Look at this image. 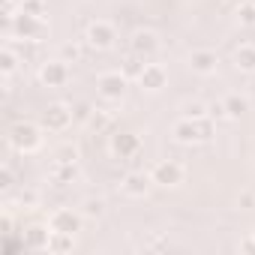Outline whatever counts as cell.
I'll return each instance as SVG.
<instances>
[{
	"label": "cell",
	"instance_id": "cell-1",
	"mask_svg": "<svg viewBox=\"0 0 255 255\" xmlns=\"http://www.w3.org/2000/svg\"><path fill=\"white\" fill-rule=\"evenodd\" d=\"M213 117H201V120H189V117H180L174 123V141L177 144H198V141H210L213 138Z\"/></svg>",
	"mask_w": 255,
	"mask_h": 255
},
{
	"label": "cell",
	"instance_id": "cell-2",
	"mask_svg": "<svg viewBox=\"0 0 255 255\" xmlns=\"http://www.w3.org/2000/svg\"><path fill=\"white\" fill-rule=\"evenodd\" d=\"M9 144L18 150V153H36L42 147V132L39 126L33 123H15L9 129Z\"/></svg>",
	"mask_w": 255,
	"mask_h": 255
},
{
	"label": "cell",
	"instance_id": "cell-3",
	"mask_svg": "<svg viewBox=\"0 0 255 255\" xmlns=\"http://www.w3.org/2000/svg\"><path fill=\"white\" fill-rule=\"evenodd\" d=\"M126 84H129V78H126L123 72H102V75L96 78V90H99V96L108 99V102H120L123 93H126Z\"/></svg>",
	"mask_w": 255,
	"mask_h": 255
},
{
	"label": "cell",
	"instance_id": "cell-4",
	"mask_svg": "<svg viewBox=\"0 0 255 255\" xmlns=\"http://www.w3.org/2000/svg\"><path fill=\"white\" fill-rule=\"evenodd\" d=\"M72 120H75V114H72V108H69V105H63V102L48 105V108H45V114H42V126H45L48 132H63Z\"/></svg>",
	"mask_w": 255,
	"mask_h": 255
},
{
	"label": "cell",
	"instance_id": "cell-5",
	"mask_svg": "<svg viewBox=\"0 0 255 255\" xmlns=\"http://www.w3.org/2000/svg\"><path fill=\"white\" fill-rule=\"evenodd\" d=\"M87 45L90 48H96V51H108L111 45H114V39H117V30H114V24H108V21H93L90 27H87Z\"/></svg>",
	"mask_w": 255,
	"mask_h": 255
},
{
	"label": "cell",
	"instance_id": "cell-6",
	"mask_svg": "<svg viewBox=\"0 0 255 255\" xmlns=\"http://www.w3.org/2000/svg\"><path fill=\"white\" fill-rule=\"evenodd\" d=\"M39 81H42L45 87H63V84L69 81V63H66L63 57L45 60L42 69H39Z\"/></svg>",
	"mask_w": 255,
	"mask_h": 255
},
{
	"label": "cell",
	"instance_id": "cell-7",
	"mask_svg": "<svg viewBox=\"0 0 255 255\" xmlns=\"http://www.w3.org/2000/svg\"><path fill=\"white\" fill-rule=\"evenodd\" d=\"M81 210H69V207H60L48 216V228L51 231H63V234H75L81 231Z\"/></svg>",
	"mask_w": 255,
	"mask_h": 255
},
{
	"label": "cell",
	"instance_id": "cell-8",
	"mask_svg": "<svg viewBox=\"0 0 255 255\" xmlns=\"http://www.w3.org/2000/svg\"><path fill=\"white\" fill-rule=\"evenodd\" d=\"M12 30L18 33V39H33V42H39V36L45 33V24H42V18H36V15L18 12V15H12Z\"/></svg>",
	"mask_w": 255,
	"mask_h": 255
},
{
	"label": "cell",
	"instance_id": "cell-9",
	"mask_svg": "<svg viewBox=\"0 0 255 255\" xmlns=\"http://www.w3.org/2000/svg\"><path fill=\"white\" fill-rule=\"evenodd\" d=\"M150 177H153V183H159V186H177V183H183V165H180V162H171V159L156 162V165L150 168Z\"/></svg>",
	"mask_w": 255,
	"mask_h": 255
},
{
	"label": "cell",
	"instance_id": "cell-10",
	"mask_svg": "<svg viewBox=\"0 0 255 255\" xmlns=\"http://www.w3.org/2000/svg\"><path fill=\"white\" fill-rule=\"evenodd\" d=\"M216 66H219V54L210 51V48H195L189 54V69L198 72V75H213Z\"/></svg>",
	"mask_w": 255,
	"mask_h": 255
},
{
	"label": "cell",
	"instance_id": "cell-11",
	"mask_svg": "<svg viewBox=\"0 0 255 255\" xmlns=\"http://www.w3.org/2000/svg\"><path fill=\"white\" fill-rule=\"evenodd\" d=\"M150 183H153V177L150 174H144V171H129L123 177V192L126 195H132V198H144L147 195V189H150Z\"/></svg>",
	"mask_w": 255,
	"mask_h": 255
},
{
	"label": "cell",
	"instance_id": "cell-12",
	"mask_svg": "<svg viewBox=\"0 0 255 255\" xmlns=\"http://www.w3.org/2000/svg\"><path fill=\"white\" fill-rule=\"evenodd\" d=\"M165 81H168V72H165V66H159V63H147L144 72H141V78H138V84H141L144 90H150V93L162 90Z\"/></svg>",
	"mask_w": 255,
	"mask_h": 255
},
{
	"label": "cell",
	"instance_id": "cell-13",
	"mask_svg": "<svg viewBox=\"0 0 255 255\" xmlns=\"http://www.w3.org/2000/svg\"><path fill=\"white\" fill-rule=\"evenodd\" d=\"M156 48H159V36L153 30H135L132 33V51L138 57H150V54H156Z\"/></svg>",
	"mask_w": 255,
	"mask_h": 255
},
{
	"label": "cell",
	"instance_id": "cell-14",
	"mask_svg": "<svg viewBox=\"0 0 255 255\" xmlns=\"http://www.w3.org/2000/svg\"><path fill=\"white\" fill-rule=\"evenodd\" d=\"M138 147H141V141H138V135H132V132H120V135L111 138V150H114L120 159H123V156H135Z\"/></svg>",
	"mask_w": 255,
	"mask_h": 255
},
{
	"label": "cell",
	"instance_id": "cell-15",
	"mask_svg": "<svg viewBox=\"0 0 255 255\" xmlns=\"http://www.w3.org/2000/svg\"><path fill=\"white\" fill-rule=\"evenodd\" d=\"M48 174H51V180H54L57 186H66V183H72V180L78 177V165H75V162H66V159H57Z\"/></svg>",
	"mask_w": 255,
	"mask_h": 255
},
{
	"label": "cell",
	"instance_id": "cell-16",
	"mask_svg": "<svg viewBox=\"0 0 255 255\" xmlns=\"http://www.w3.org/2000/svg\"><path fill=\"white\" fill-rule=\"evenodd\" d=\"M48 243H51V228L45 231V228L33 225V228L24 231V246L27 249H48Z\"/></svg>",
	"mask_w": 255,
	"mask_h": 255
},
{
	"label": "cell",
	"instance_id": "cell-17",
	"mask_svg": "<svg viewBox=\"0 0 255 255\" xmlns=\"http://www.w3.org/2000/svg\"><path fill=\"white\" fill-rule=\"evenodd\" d=\"M234 66L240 72H255V45H240L234 51Z\"/></svg>",
	"mask_w": 255,
	"mask_h": 255
},
{
	"label": "cell",
	"instance_id": "cell-18",
	"mask_svg": "<svg viewBox=\"0 0 255 255\" xmlns=\"http://www.w3.org/2000/svg\"><path fill=\"white\" fill-rule=\"evenodd\" d=\"M207 102H201V99H186L183 105H180V117H189V120H201V117H207Z\"/></svg>",
	"mask_w": 255,
	"mask_h": 255
},
{
	"label": "cell",
	"instance_id": "cell-19",
	"mask_svg": "<svg viewBox=\"0 0 255 255\" xmlns=\"http://www.w3.org/2000/svg\"><path fill=\"white\" fill-rule=\"evenodd\" d=\"M225 108H228V117H243L249 111V99L240 93H231V96H225Z\"/></svg>",
	"mask_w": 255,
	"mask_h": 255
},
{
	"label": "cell",
	"instance_id": "cell-20",
	"mask_svg": "<svg viewBox=\"0 0 255 255\" xmlns=\"http://www.w3.org/2000/svg\"><path fill=\"white\" fill-rule=\"evenodd\" d=\"M18 63H21V57H18L12 48H3V51H0V69H3V75H6V78H9V75H15Z\"/></svg>",
	"mask_w": 255,
	"mask_h": 255
},
{
	"label": "cell",
	"instance_id": "cell-21",
	"mask_svg": "<svg viewBox=\"0 0 255 255\" xmlns=\"http://www.w3.org/2000/svg\"><path fill=\"white\" fill-rule=\"evenodd\" d=\"M105 213V201L102 198H84L81 201V216L84 219H99Z\"/></svg>",
	"mask_w": 255,
	"mask_h": 255
},
{
	"label": "cell",
	"instance_id": "cell-22",
	"mask_svg": "<svg viewBox=\"0 0 255 255\" xmlns=\"http://www.w3.org/2000/svg\"><path fill=\"white\" fill-rule=\"evenodd\" d=\"M144 66H147V63H144V57H138V54H135V57H129V60L123 63V75L138 81V78H141V72H144Z\"/></svg>",
	"mask_w": 255,
	"mask_h": 255
},
{
	"label": "cell",
	"instance_id": "cell-23",
	"mask_svg": "<svg viewBox=\"0 0 255 255\" xmlns=\"http://www.w3.org/2000/svg\"><path fill=\"white\" fill-rule=\"evenodd\" d=\"M48 249H54V252H66V249H72V234L51 231V243H48Z\"/></svg>",
	"mask_w": 255,
	"mask_h": 255
},
{
	"label": "cell",
	"instance_id": "cell-24",
	"mask_svg": "<svg viewBox=\"0 0 255 255\" xmlns=\"http://www.w3.org/2000/svg\"><path fill=\"white\" fill-rule=\"evenodd\" d=\"M87 126H90V129H96V132H105L108 126H111V114H105V111H93V117L87 120Z\"/></svg>",
	"mask_w": 255,
	"mask_h": 255
},
{
	"label": "cell",
	"instance_id": "cell-25",
	"mask_svg": "<svg viewBox=\"0 0 255 255\" xmlns=\"http://www.w3.org/2000/svg\"><path fill=\"white\" fill-rule=\"evenodd\" d=\"M21 12H27V15H36V18H42L45 15V0H21Z\"/></svg>",
	"mask_w": 255,
	"mask_h": 255
},
{
	"label": "cell",
	"instance_id": "cell-26",
	"mask_svg": "<svg viewBox=\"0 0 255 255\" xmlns=\"http://www.w3.org/2000/svg\"><path fill=\"white\" fill-rule=\"evenodd\" d=\"M60 57H63L66 63H78V60H81V45H75V42H66V45L60 48Z\"/></svg>",
	"mask_w": 255,
	"mask_h": 255
},
{
	"label": "cell",
	"instance_id": "cell-27",
	"mask_svg": "<svg viewBox=\"0 0 255 255\" xmlns=\"http://www.w3.org/2000/svg\"><path fill=\"white\" fill-rule=\"evenodd\" d=\"M207 117H213V120H225V117H228L225 99H219V102H210V108H207Z\"/></svg>",
	"mask_w": 255,
	"mask_h": 255
},
{
	"label": "cell",
	"instance_id": "cell-28",
	"mask_svg": "<svg viewBox=\"0 0 255 255\" xmlns=\"http://www.w3.org/2000/svg\"><path fill=\"white\" fill-rule=\"evenodd\" d=\"M237 18H240L243 24H255V3H240Z\"/></svg>",
	"mask_w": 255,
	"mask_h": 255
},
{
	"label": "cell",
	"instance_id": "cell-29",
	"mask_svg": "<svg viewBox=\"0 0 255 255\" xmlns=\"http://www.w3.org/2000/svg\"><path fill=\"white\" fill-rule=\"evenodd\" d=\"M93 111H96V108H90L87 102H78V105L72 108V114H75V120H90V117H93Z\"/></svg>",
	"mask_w": 255,
	"mask_h": 255
},
{
	"label": "cell",
	"instance_id": "cell-30",
	"mask_svg": "<svg viewBox=\"0 0 255 255\" xmlns=\"http://www.w3.org/2000/svg\"><path fill=\"white\" fill-rule=\"evenodd\" d=\"M57 159H66V162H75V159H78V153H75V147H72V150H69V147H63Z\"/></svg>",
	"mask_w": 255,
	"mask_h": 255
},
{
	"label": "cell",
	"instance_id": "cell-31",
	"mask_svg": "<svg viewBox=\"0 0 255 255\" xmlns=\"http://www.w3.org/2000/svg\"><path fill=\"white\" fill-rule=\"evenodd\" d=\"M240 204H243L246 210H252V207H255V195H249V192H243V195H240Z\"/></svg>",
	"mask_w": 255,
	"mask_h": 255
},
{
	"label": "cell",
	"instance_id": "cell-32",
	"mask_svg": "<svg viewBox=\"0 0 255 255\" xmlns=\"http://www.w3.org/2000/svg\"><path fill=\"white\" fill-rule=\"evenodd\" d=\"M0 186H3V189L12 186V171H9V168H3V183H0Z\"/></svg>",
	"mask_w": 255,
	"mask_h": 255
},
{
	"label": "cell",
	"instance_id": "cell-33",
	"mask_svg": "<svg viewBox=\"0 0 255 255\" xmlns=\"http://www.w3.org/2000/svg\"><path fill=\"white\" fill-rule=\"evenodd\" d=\"M240 249H243V252H255V237L246 240V243H240Z\"/></svg>",
	"mask_w": 255,
	"mask_h": 255
},
{
	"label": "cell",
	"instance_id": "cell-34",
	"mask_svg": "<svg viewBox=\"0 0 255 255\" xmlns=\"http://www.w3.org/2000/svg\"><path fill=\"white\" fill-rule=\"evenodd\" d=\"M6 3H21V0H6Z\"/></svg>",
	"mask_w": 255,
	"mask_h": 255
}]
</instances>
